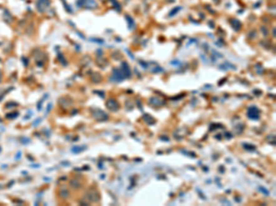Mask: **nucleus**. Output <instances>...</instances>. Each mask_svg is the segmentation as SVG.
<instances>
[{
	"instance_id": "f257e3e1",
	"label": "nucleus",
	"mask_w": 276,
	"mask_h": 206,
	"mask_svg": "<svg viewBox=\"0 0 276 206\" xmlns=\"http://www.w3.org/2000/svg\"><path fill=\"white\" fill-rule=\"evenodd\" d=\"M92 115L94 118L98 121H105V120H108L109 118V116L105 112L100 110V109H96V110H93L92 111Z\"/></svg>"
},
{
	"instance_id": "f03ea898",
	"label": "nucleus",
	"mask_w": 276,
	"mask_h": 206,
	"mask_svg": "<svg viewBox=\"0 0 276 206\" xmlns=\"http://www.w3.org/2000/svg\"><path fill=\"white\" fill-rule=\"evenodd\" d=\"M124 75L118 69H113L112 71V75H111V78L110 80L112 82H122L123 79H124Z\"/></svg>"
},
{
	"instance_id": "7ed1b4c3",
	"label": "nucleus",
	"mask_w": 276,
	"mask_h": 206,
	"mask_svg": "<svg viewBox=\"0 0 276 206\" xmlns=\"http://www.w3.org/2000/svg\"><path fill=\"white\" fill-rule=\"evenodd\" d=\"M248 117L252 119V120H258L260 118V111L257 107L255 106H251L249 109H248Z\"/></svg>"
},
{
	"instance_id": "20e7f679",
	"label": "nucleus",
	"mask_w": 276,
	"mask_h": 206,
	"mask_svg": "<svg viewBox=\"0 0 276 206\" xmlns=\"http://www.w3.org/2000/svg\"><path fill=\"white\" fill-rule=\"evenodd\" d=\"M49 6H50V0H38L37 3H36L37 9L40 12L45 11Z\"/></svg>"
},
{
	"instance_id": "39448f33",
	"label": "nucleus",
	"mask_w": 276,
	"mask_h": 206,
	"mask_svg": "<svg viewBox=\"0 0 276 206\" xmlns=\"http://www.w3.org/2000/svg\"><path fill=\"white\" fill-rule=\"evenodd\" d=\"M107 107L111 111H117L119 109V103L115 99H110L107 102Z\"/></svg>"
},
{
	"instance_id": "423d86ee",
	"label": "nucleus",
	"mask_w": 276,
	"mask_h": 206,
	"mask_svg": "<svg viewBox=\"0 0 276 206\" xmlns=\"http://www.w3.org/2000/svg\"><path fill=\"white\" fill-rule=\"evenodd\" d=\"M122 70H123L122 73L123 74L125 78H130L131 77V70H130V67H129L127 62L123 61L122 63Z\"/></svg>"
},
{
	"instance_id": "0eeeda50",
	"label": "nucleus",
	"mask_w": 276,
	"mask_h": 206,
	"mask_svg": "<svg viewBox=\"0 0 276 206\" xmlns=\"http://www.w3.org/2000/svg\"><path fill=\"white\" fill-rule=\"evenodd\" d=\"M231 26L235 30H239L241 29V23L238 19H231Z\"/></svg>"
},
{
	"instance_id": "6e6552de",
	"label": "nucleus",
	"mask_w": 276,
	"mask_h": 206,
	"mask_svg": "<svg viewBox=\"0 0 276 206\" xmlns=\"http://www.w3.org/2000/svg\"><path fill=\"white\" fill-rule=\"evenodd\" d=\"M150 103L153 104L154 106H156V107H158V106H161L163 104V102L157 97H152L150 99Z\"/></svg>"
},
{
	"instance_id": "1a4fd4ad",
	"label": "nucleus",
	"mask_w": 276,
	"mask_h": 206,
	"mask_svg": "<svg viewBox=\"0 0 276 206\" xmlns=\"http://www.w3.org/2000/svg\"><path fill=\"white\" fill-rule=\"evenodd\" d=\"M96 193H97V191H89V193H88V195H89V198L88 199H89L91 202H98L99 201V195L98 196H96Z\"/></svg>"
},
{
	"instance_id": "9d476101",
	"label": "nucleus",
	"mask_w": 276,
	"mask_h": 206,
	"mask_svg": "<svg viewBox=\"0 0 276 206\" xmlns=\"http://www.w3.org/2000/svg\"><path fill=\"white\" fill-rule=\"evenodd\" d=\"M143 118H144V120H145L148 125H152V124L155 123V119H154L151 116H149V115H145V116L143 117Z\"/></svg>"
},
{
	"instance_id": "9b49d317",
	"label": "nucleus",
	"mask_w": 276,
	"mask_h": 206,
	"mask_svg": "<svg viewBox=\"0 0 276 206\" xmlns=\"http://www.w3.org/2000/svg\"><path fill=\"white\" fill-rule=\"evenodd\" d=\"M111 3H112V5H113V7L116 8V10H118L119 12H121V10H122V8H121V5L118 3V1L117 0H110Z\"/></svg>"
},
{
	"instance_id": "f8f14e48",
	"label": "nucleus",
	"mask_w": 276,
	"mask_h": 206,
	"mask_svg": "<svg viewBox=\"0 0 276 206\" xmlns=\"http://www.w3.org/2000/svg\"><path fill=\"white\" fill-rule=\"evenodd\" d=\"M125 17H126V19L128 20V27H129V29H132V28L134 27V25H135L134 19H133L131 17H129V16H125Z\"/></svg>"
},
{
	"instance_id": "ddd939ff",
	"label": "nucleus",
	"mask_w": 276,
	"mask_h": 206,
	"mask_svg": "<svg viewBox=\"0 0 276 206\" xmlns=\"http://www.w3.org/2000/svg\"><path fill=\"white\" fill-rule=\"evenodd\" d=\"M181 7H175V8H173L172 10H171V12L169 13V17H173V16H175V14H177L180 10H181Z\"/></svg>"
},
{
	"instance_id": "4468645a",
	"label": "nucleus",
	"mask_w": 276,
	"mask_h": 206,
	"mask_svg": "<svg viewBox=\"0 0 276 206\" xmlns=\"http://www.w3.org/2000/svg\"><path fill=\"white\" fill-rule=\"evenodd\" d=\"M86 3L89 7H91L92 8L93 7H97V4L94 0H86Z\"/></svg>"
},
{
	"instance_id": "2eb2a0df",
	"label": "nucleus",
	"mask_w": 276,
	"mask_h": 206,
	"mask_svg": "<svg viewBox=\"0 0 276 206\" xmlns=\"http://www.w3.org/2000/svg\"><path fill=\"white\" fill-rule=\"evenodd\" d=\"M95 80H98V83L101 80V76H100V74H98V73H96V74L93 75V77H92V81L93 82H95Z\"/></svg>"
},
{
	"instance_id": "dca6fc26",
	"label": "nucleus",
	"mask_w": 276,
	"mask_h": 206,
	"mask_svg": "<svg viewBox=\"0 0 276 206\" xmlns=\"http://www.w3.org/2000/svg\"><path fill=\"white\" fill-rule=\"evenodd\" d=\"M244 148L248 149V150H254L255 149V146L253 145H249V144H244Z\"/></svg>"
},
{
	"instance_id": "f3484780",
	"label": "nucleus",
	"mask_w": 276,
	"mask_h": 206,
	"mask_svg": "<svg viewBox=\"0 0 276 206\" xmlns=\"http://www.w3.org/2000/svg\"><path fill=\"white\" fill-rule=\"evenodd\" d=\"M261 31L263 32V35H264V36H267V35H268V30H267V28L261 27Z\"/></svg>"
},
{
	"instance_id": "a211bd4d",
	"label": "nucleus",
	"mask_w": 276,
	"mask_h": 206,
	"mask_svg": "<svg viewBox=\"0 0 276 206\" xmlns=\"http://www.w3.org/2000/svg\"><path fill=\"white\" fill-rule=\"evenodd\" d=\"M260 190H261V191H262V192H263V193H266V194H267V195H268V194H269V192H268V191H267V190H266V189H264V188H263V187H260Z\"/></svg>"
},
{
	"instance_id": "6ab92c4d",
	"label": "nucleus",
	"mask_w": 276,
	"mask_h": 206,
	"mask_svg": "<svg viewBox=\"0 0 276 206\" xmlns=\"http://www.w3.org/2000/svg\"><path fill=\"white\" fill-rule=\"evenodd\" d=\"M273 37H275V30H273Z\"/></svg>"
}]
</instances>
